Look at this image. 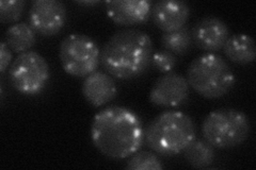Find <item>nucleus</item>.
Returning <instances> with one entry per match:
<instances>
[{"mask_svg":"<svg viewBox=\"0 0 256 170\" xmlns=\"http://www.w3.org/2000/svg\"><path fill=\"white\" fill-rule=\"evenodd\" d=\"M78 3L82 4V5H94L96 3H98V1H80Z\"/></svg>","mask_w":256,"mask_h":170,"instance_id":"4be33fe9","label":"nucleus"},{"mask_svg":"<svg viewBox=\"0 0 256 170\" xmlns=\"http://www.w3.org/2000/svg\"><path fill=\"white\" fill-rule=\"evenodd\" d=\"M160 42H162V46L164 47V50L178 55H182L189 52L192 44H194L191 30L186 26L178 30L166 32V33L162 34V38H160Z\"/></svg>","mask_w":256,"mask_h":170,"instance_id":"f3484780","label":"nucleus"},{"mask_svg":"<svg viewBox=\"0 0 256 170\" xmlns=\"http://www.w3.org/2000/svg\"><path fill=\"white\" fill-rule=\"evenodd\" d=\"M187 163L196 169H204L214 164L216 150L205 139H196L182 151Z\"/></svg>","mask_w":256,"mask_h":170,"instance_id":"dca6fc26","label":"nucleus"},{"mask_svg":"<svg viewBox=\"0 0 256 170\" xmlns=\"http://www.w3.org/2000/svg\"><path fill=\"white\" fill-rule=\"evenodd\" d=\"M154 46L150 37L138 29H124L112 35L100 50V64L111 77L130 80L150 65Z\"/></svg>","mask_w":256,"mask_h":170,"instance_id":"f03ea898","label":"nucleus"},{"mask_svg":"<svg viewBox=\"0 0 256 170\" xmlns=\"http://www.w3.org/2000/svg\"><path fill=\"white\" fill-rule=\"evenodd\" d=\"M250 132L249 117L244 112L230 108L212 111L202 124L203 137L218 149L237 147L248 140Z\"/></svg>","mask_w":256,"mask_h":170,"instance_id":"39448f33","label":"nucleus"},{"mask_svg":"<svg viewBox=\"0 0 256 170\" xmlns=\"http://www.w3.org/2000/svg\"><path fill=\"white\" fill-rule=\"evenodd\" d=\"M189 16L190 7L182 0H160L152 6L150 17L164 33L185 27Z\"/></svg>","mask_w":256,"mask_h":170,"instance_id":"f8f14e48","label":"nucleus"},{"mask_svg":"<svg viewBox=\"0 0 256 170\" xmlns=\"http://www.w3.org/2000/svg\"><path fill=\"white\" fill-rule=\"evenodd\" d=\"M126 168L130 170H160L164 168V165L154 153L141 151L134 153L128 160Z\"/></svg>","mask_w":256,"mask_h":170,"instance_id":"a211bd4d","label":"nucleus"},{"mask_svg":"<svg viewBox=\"0 0 256 170\" xmlns=\"http://www.w3.org/2000/svg\"><path fill=\"white\" fill-rule=\"evenodd\" d=\"M24 0H2L0 2V20L2 23L18 21L25 11Z\"/></svg>","mask_w":256,"mask_h":170,"instance_id":"6ab92c4d","label":"nucleus"},{"mask_svg":"<svg viewBox=\"0 0 256 170\" xmlns=\"http://www.w3.org/2000/svg\"><path fill=\"white\" fill-rule=\"evenodd\" d=\"M12 60V53L11 49L6 46V44L2 42V45H0V72L4 74L6 69L9 67L10 63Z\"/></svg>","mask_w":256,"mask_h":170,"instance_id":"412c9836","label":"nucleus"},{"mask_svg":"<svg viewBox=\"0 0 256 170\" xmlns=\"http://www.w3.org/2000/svg\"><path fill=\"white\" fill-rule=\"evenodd\" d=\"M36 40V32L26 22L14 23L8 28L4 34V43L16 53L29 51Z\"/></svg>","mask_w":256,"mask_h":170,"instance_id":"2eb2a0df","label":"nucleus"},{"mask_svg":"<svg viewBox=\"0 0 256 170\" xmlns=\"http://www.w3.org/2000/svg\"><path fill=\"white\" fill-rule=\"evenodd\" d=\"M66 21V7L59 0H36L29 10L30 26L38 33L52 36L62 30Z\"/></svg>","mask_w":256,"mask_h":170,"instance_id":"6e6552de","label":"nucleus"},{"mask_svg":"<svg viewBox=\"0 0 256 170\" xmlns=\"http://www.w3.org/2000/svg\"><path fill=\"white\" fill-rule=\"evenodd\" d=\"M222 49L230 61L242 65L254 62L256 58L254 39L244 33L230 35Z\"/></svg>","mask_w":256,"mask_h":170,"instance_id":"4468645a","label":"nucleus"},{"mask_svg":"<svg viewBox=\"0 0 256 170\" xmlns=\"http://www.w3.org/2000/svg\"><path fill=\"white\" fill-rule=\"evenodd\" d=\"M196 137L194 120L180 111L162 112L150 121L144 132L146 145L164 157L180 155Z\"/></svg>","mask_w":256,"mask_h":170,"instance_id":"7ed1b4c3","label":"nucleus"},{"mask_svg":"<svg viewBox=\"0 0 256 170\" xmlns=\"http://www.w3.org/2000/svg\"><path fill=\"white\" fill-rule=\"evenodd\" d=\"M59 58L66 74L86 78L100 64V49L93 38L82 33H72L62 39Z\"/></svg>","mask_w":256,"mask_h":170,"instance_id":"423d86ee","label":"nucleus"},{"mask_svg":"<svg viewBox=\"0 0 256 170\" xmlns=\"http://www.w3.org/2000/svg\"><path fill=\"white\" fill-rule=\"evenodd\" d=\"M9 76L12 86L22 95L36 96L50 82V70L43 55L36 51L20 53L11 64Z\"/></svg>","mask_w":256,"mask_h":170,"instance_id":"0eeeda50","label":"nucleus"},{"mask_svg":"<svg viewBox=\"0 0 256 170\" xmlns=\"http://www.w3.org/2000/svg\"><path fill=\"white\" fill-rule=\"evenodd\" d=\"M190 87L206 99H218L230 92L235 75L221 55L205 53L190 63L187 70Z\"/></svg>","mask_w":256,"mask_h":170,"instance_id":"20e7f679","label":"nucleus"},{"mask_svg":"<svg viewBox=\"0 0 256 170\" xmlns=\"http://www.w3.org/2000/svg\"><path fill=\"white\" fill-rule=\"evenodd\" d=\"M176 63H178V60H176L175 54L164 49L157 50L156 52H154L150 62L153 67L156 70L162 72V74L172 72V70L176 66Z\"/></svg>","mask_w":256,"mask_h":170,"instance_id":"aec40b11","label":"nucleus"},{"mask_svg":"<svg viewBox=\"0 0 256 170\" xmlns=\"http://www.w3.org/2000/svg\"><path fill=\"white\" fill-rule=\"evenodd\" d=\"M82 92L88 102L100 108L116 98L118 88L114 79L108 72L96 70L84 78Z\"/></svg>","mask_w":256,"mask_h":170,"instance_id":"ddd939ff","label":"nucleus"},{"mask_svg":"<svg viewBox=\"0 0 256 170\" xmlns=\"http://www.w3.org/2000/svg\"><path fill=\"white\" fill-rule=\"evenodd\" d=\"M144 132L142 121L134 111L111 105L96 113L91 126V140L102 156L124 160L141 149Z\"/></svg>","mask_w":256,"mask_h":170,"instance_id":"f257e3e1","label":"nucleus"},{"mask_svg":"<svg viewBox=\"0 0 256 170\" xmlns=\"http://www.w3.org/2000/svg\"><path fill=\"white\" fill-rule=\"evenodd\" d=\"M191 35L198 49L214 53L223 48L230 37V29L222 19L207 16L196 23L191 30Z\"/></svg>","mask_w":256,"mask_h":170,"instance_id":"9d476101","label":"nucleus"},{"mask_svg":"<svg viewBox=\"0 0 256 170\" xmlns=\"http://www.w3.org/2000/svg\"><path fill=\"white\" fill-rule=\"evenodd\" d=\"M190 95L188 80L176 72H168L157 79L150 93V102L162 108H178Z\"/></svg>","mask_w":256,"mask_h":170,"instance_id":"1a4fd4ad","label":"nucleus"},{"mask_svg":"<svg viewBox=\"0 0 256 170\" xmlns=\"http://www.w3.org/2000/svg\"><path fill=\"white\" fill-rule=\"evenodd\" d=\"M150 0H109L106 11L110 19L120 26H134L146 22L152 14Z\"/></svg>","mask_w":256,"mask_h":170,"instance_id":"9b49d317","label":"nucleus"}]
</instances>
